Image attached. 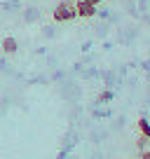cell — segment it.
Listing matches in <instances>:
<instances>
[{
    "mask_svg": "<svg viewBox=\"0 0 150 159\" xmlns=\"http://www.w3.org/2000/svg\"><path fill=\"white\" fill-rule=\"evenodd\" d=\"M52 16H54L56 24L73 21L75 16H77V12H75V2H68V0H61V2H56V7H54V12H52Z\"/></svg>",
    "mask_w": 150,
    "mask_h": 159,
    "instance_id": "cell-1",
    "label": "cell"
},
{
    "mask_svg": "<svg viewBox=\"0 0 150 159\" xmlns=\"http://www.w3.org/2000/svg\"><path fill=\"white\" fill-rule=\"evenodd\" d=\"M75 12H77V16H82V19H91V16L96 14V5H91L87 0H77V2H75Z\"/></svg>",
    "mask_w": 150,
    "mask_h": 159,
    "instance_id": "cell-2",
    "label": "cell"
},
{
    "mask_svg": "<svg viewBox=\"0 0 150 159\" xmlns=\"http://www.w3.org/2000/svg\"><path fill=\"white\" fill-rule=\"evenodd\" d=\"M0 47H2V52H5L7 56H12V54H16V52H19V40L12 38V35H7V38H2Z\"/></svg>",
    "mask_w": 150,
    "mask_h": 159,
    "instance_id": "cell-3",
    "label": "cell"
},
{
    "mask_svg": "<svg viewBox=\"0 0 150 159\" xmlns=\"http://www.w3.org/2000/svg\"><path fill=\"white\" fill-rule=\"evenodd\" d=\"M113 98H115V96H113V91H110V89H105V91H101V96L96 98V103H110Z\"/></svg>",
    "mask_w": 150,
    "mask_h": 159,
    "instance_id": "cell-4",
    "label": "cell"
},
{
    "mask_svg": "<svg viewBox=\"0 0 150 159\" xmlns=\"http://www.w3.org/2000/svg\"><path fill=\"white\" fill-rule=\"evenodd\" d=\"M136 145H138V150H141V152H143V150H145V145H150V138H148V136H138V140H136Z\"/></svg>",
    "mask_w": 150,
    "mask_h": 159,
    "instance_id": "cell-5",
    "label": "cell"
},
{
    "mask_svg": "<svg viewBox=\"0 0 150 159\" xmlns=\"http://www.w3.org/2000/svg\"><path fill=\"white\" fill-rule=\"evenodd\" d=\"M138 159H150V150H143V152H138Z\"/></svg>",
    "mask_w": 150,
    "mask_h": 159,
    "instance_id": "cell-6",
    "label": "cell"
},
{
    "mask_svg": "<svg viewBox=\"0 0 150 159\" xmlns=\"http://www.w3.org/2000/svg\"><path fill=\"white\" fill-rule=\"evenodd\" d=\"M87 2H91V5H101L103 0H87Z\"/></svg>",
    "mask_w": 150,
    "mask_h": 159,
    "instance_id": "cell-7",
    "label": "cell"
},
{
    "mask_svg": "<svg viewBox=\"0 0 150 159\" xmlns=\"http://www.w3.org/2000/svg\"><path fill=\"white\" fill-rule=\"evenodd\" d=\"M68 2H77V0H68Z\"/></svg>",
    "mask_w": 150,
    "mask_h": 159,
    "instance_id": "cell-8",
    "label": "cell"
}]
</instances>
